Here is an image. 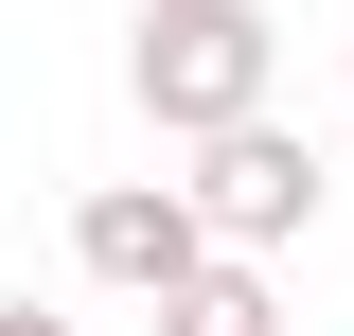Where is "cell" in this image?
Returning <instances> with one entry per match:
<instances>
[{
  "label": "cell",
  "mask_w": 354,
  "mask_h": 336,
  "mask_svg": "<svg viewBox=\"0 0 354 336\" xmlns=\"http://www.w3.org/2000/svg\"><path fill=\"white\" fill-rule=\"evenodd\" d=\"M266 71H283L266 0H142V36H124V88H142V124H160V142L248 124V106H266Z\"/></svg>",
  "instance_id": "obj_1"
},
{
  "label": "cell",
  "mask_w": 354,
  "mask_h": 336,
  "mask_svg": "<svg viewBox=\"0 0 354 336\" xmlns=\"http://www.w3.org/2000/svg\"><path fill=\"white\" fill-rule=\"evenodd\" d=\"M195 212H213V248H301V230H319V142L266 124V106L213 124V142H195Z\"/></svg>",
  "instance_id": "obj_2"
},
{
  "label": "cell",
  "mask_w": 354,
  "mask_h": 336,
  "mask_svg": "<svg viewBox=\"0 0 354 336\" xmlns=\"http://www.w3.org/2000/svg\"><path fill=\"white\" fill-rule=\"evenodd\" d=\"M71 265L124 301H177L195 265H213V212H195V177H106V195L71 212Z\"/></svg>",
  "instance_id": "obj_3"
},
{
  "label": "cell",
  "mask_w": 354,
  "mask_h": 336,
  "mask_svg": "<svg viewBox=\"0 0 354 336\" xmlns=\"http://www.w3.org/2000/svg\"><path fill=\"white\" fill-rule=\"evenodd\" d=\"M160 336H283V301H266V248H213L195 283L160 301Z\"/></svg>",
  "instance_id": "obj_4"
},
{
  "label": "cell",
  "mask_w": 354,
  "mask_h": 336,
  "mask_svg": "<svg viewBox=\"0 0 354 336\" xmlns=\"http://www.w3.org/2000/svg\"><path fill=\"white\" fill-rule=\"evenodd\" d=\"M0 336H71V319H53V301H18V283H0Z\"/></svg>",
  "instance_id": "obj_5"
}]
</instances>
